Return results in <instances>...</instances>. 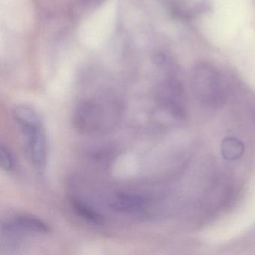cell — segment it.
Listing matches in <instances>:
<instances>
[{
  "label": "cell",
  "instance_id": "cell-5",
  "mask_svg": "<svg viewBox=\"0 0 255 255\" xmlns=\"http://www.w3.org/2000/svg\"><path fill=\"white\" fill-rule=\"evenodd\" d=\"M147 198L141 195L130 193H119L110 202L113 210L122 213H131L142 210L147 205Z\"/></svg>",
  "mask_w": 255,
  "mask_h": 255
},
{
  "label": "cell",
  "instance_id": "cell-7",
  "mask_svg": "<svg viewBox=\"0 0 255 255\" xmlns=\"http://www.w3.org/2000/svg\"><path fill=\"white\" fill-rule=\"evenodd\" d=\"M243 143L236 138H226L221 144L222 156L227 160H235L239 159L244 153Z\"/></svg>",
  "mask_w": 255,
  "mask_h": 255
},
{
  "label": "cell",
  "instance_id": "cell-3",
  "mask_svg": "<svg viewBox=\"0 0 255 255\" xmlns=\"http://www.w3.org/2000/svg\"><path fill=\"white\" fill-rule=\"evenodd\" d=\"M192 86L196 95L202 101L218 102L222 98L220 76L216 68L207 63H200L192 71Z\"/></svg>",
  "mask_w": 255,
  "mask_h": 255
},
{
  "label": "cell",
  "instance_id": "cell-2",
  "mask_svg": "<svg viewBox=\"0 0 255 255\" xmlns=\"http://www.w3.org/2000/svg\"><path fill=\"white\" fill-rule=\"evenodd\" d=\"M114 113L112 109L107 108L99 102L88 101L80 104L74 115L75 128L83 133H91L105 129L108 125V119H113Z\"/></svg>",
  "mask_w": 255,
  "mask_h": 255
},
{
  "label": "cell",
  "instance_id": "cell-4",
  "mask_svg": "<svg viewBox=\"0 0 255 255\" xmlns=\"http://www.w3.org/2000/svg\"><path fill=\"white\" fill-rule=\"evenodd\" d=\"M3 233H33V234H47L50 231V227L44 221L35 216L22 215L5 222L2 226Z\"/></svg>",
  "mask_w": 255,
  "mask_h": 255
},
{
  "label": "cell",
  "instance_id": "cell-1",
  "mask_svg": "<svg viewBox=\"0 0 255 255\" xmlns=\"http://www.w3.org/2000/svg\"><path fill=\"white\" fill-rule=\"evenodd\" d=\"M16 122L23 132L32 165L42 174L47 168L48 145L41 115L36 110H28Z\"/></svg>",
  "mask_w": 255,
  "mask_h": 255
},
{
  "label": "cell",
  "instance_id": "cell-8",
  "mask_svg": "<svg viewBox=\"0 0 255 255\" xmlns=\"http://www.w3.org/2000/svg\"><path fill=\"white\" fill-rule=\"evenodd\" d=\"M0 165L5 171H11L15 167V159L11 150L2 144L0 146Z\"/></svg>",
  "mask_w": 255,
  "mask_h": 255
},
{
  "label": "cell",
  "instance_id": "cell-6",
  "mask_svg": "<svg viewBox=\"0 0 255 255\" xmlns=\"http://www.w3.org/2000/svg\"><path fill=\"white\" fill-rule=\"evenodd\" d=\"M70 203H71V207L74 212L85 220L96 224V225L103 224V222H104L103 216L99 213L91 208L87 204L82 202L77 198H71L70 199Z\"/></svg>",
  "mask_w": 255,
  "mask_h": 255
}]
</instances>
